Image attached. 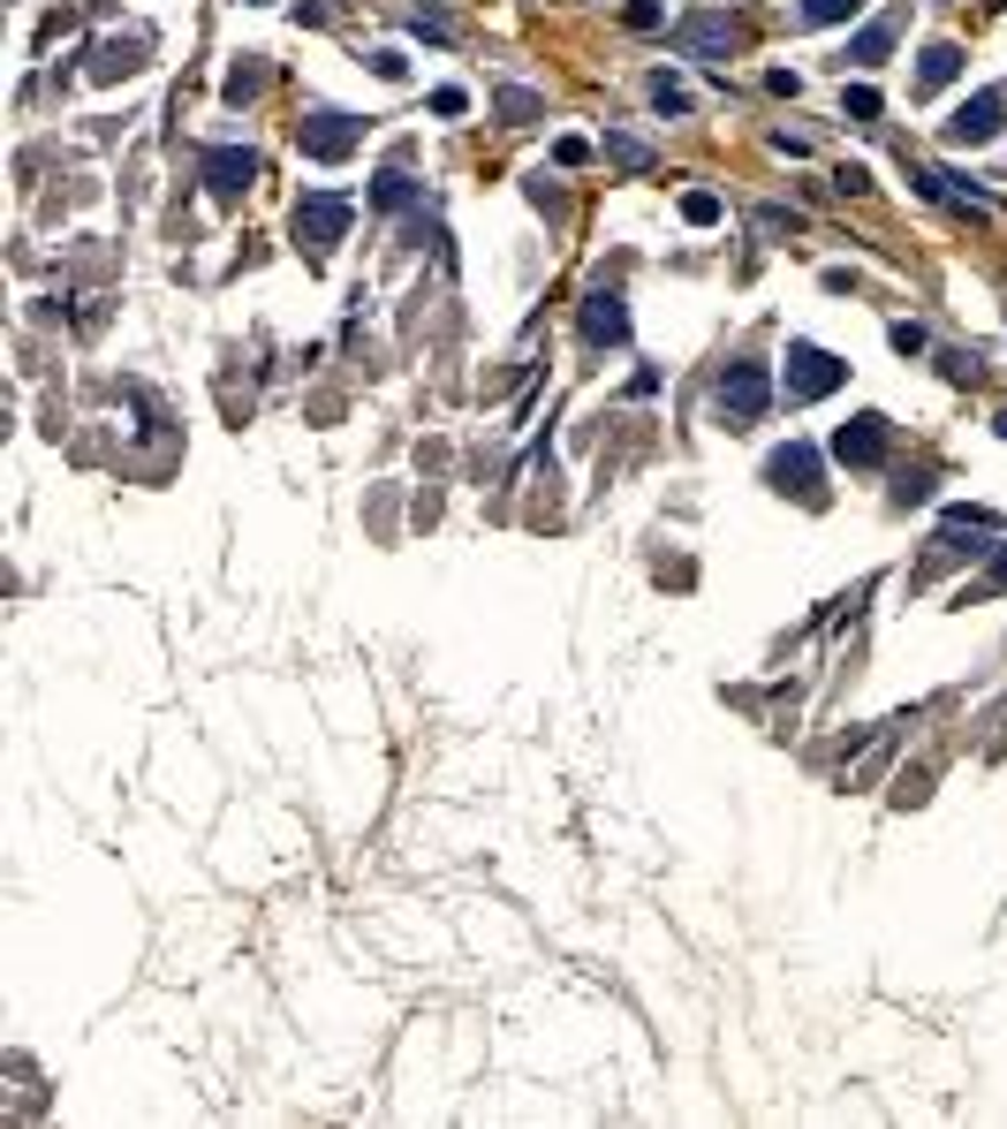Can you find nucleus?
I'll return each instance as SVG.
<instances>
[{"label":"nucleus","mask_w":1007,"mask_h":1129,"mask_svg":"<svg viewBox=\"0 0 1007 1129\" xmlns=\"http://www.w3.org/2000/svg\"><path fill=\"white\" fill-rule=\"evenodd\" d=\"M713 410L727 433H743V425H757L765 410H773V380H765V364H727L713 387Z\"/></svg>","instance_id":"obj_1"},{"label":"nucleus","mask_w":1007,"mask_h":1129,"mask_svg":"<svg viewBox=\"0 0 1007 1129\" xmlns=\"http://www.w3.org/2000/svg\"><path fill=\"white\" fill-rule=\"evenodd\" d=\"M840 380H848V364H840L834 349L788 342V380H781V394H788V402H818V394H834Z\"/></svg>","instance_id":"obj_2"},{"label":"nucleus","mask_w":1007,"mask_h":1129,"mask_svg":"<svg viewBox=\"0 0 1007 1129\" xmlns=\"http://www.w3.org/2000/svg\"><path fill=\"white\" fill-rule=\"evenodd\" d=\"M349 213H356V205H349L341 190H311V198L295 205V243H303V251H334L341 235H349Z\"/></svg>","instance_id":"obj_3"},{"label":"nucleus","mask_w":1007,"mask_h":1129,"mask_svg":"<svg viewBox=\"0 0 1007 1129\" xmlns=\"http://www.w3.org/2000/svg\"><path fill=\"white\" fill-rule=\"evenodd\" d=\"M765 485L773 493H796V501H826V485H818V447H803V440H788V447H773L765 455Z\"/></svg>","instance_id":"obj_4"},{"label":"nucleus","mask_w":1007,"mask_h":1129,"mask_svg":"<svg viewBox=\"0 0 1007 1129\" xmlns=\"http://www.w3.org/2000/svg\"><path fill=\"white\" fill-rule=\"evenodd\" d=\"M1000 122H1007V91H969L947 114V144H985V137H1000Z\"/></svg>","instance_id":"obj_5"},{"label":"nucleus","mask_w":1007,"mask_h":1129,"mask_svg":"<svg viewBox=\"0 0 1007 1129\" xmlns=\"http://www.w3.org/2000/svg\"><path fill=\"white\" fill-rule=\"evenodd\" d=\"M834 455L848 463V471H872V463H886V417H879V410L848 417V425L834 433Z\"/></svg>","instance_id":"obj_6"},{"label":"nucleus","mask_w":1007,"mask_h":1129,"mask_svg":"<svg viewBox=\"0 0 1007 1129\" xmlns=\"http://www.w3.org/2000/svg\"><path fill=\"white\" fill-rule=\"evenodd\" d=\"M584 342L591 349H622L630 342V304H622V289H591L584 296Z\"/></svg>","instance_id":"obj_7"},{"label":"nucleus","mask_w":1007,"mask_h":1129,"mask_svg":"<svg viewBox=\"0 0 1007 1129\" xmlns=\"http://www.w3.org/2000/svg\"><path fill=\"white\" fill-rule=\"evenodd\" d=\"M295 144H303L311 160H349V152H356V122H349V114H334V107H319V114L295 130Z\"/></svg>","instance_id":"obj_8"},{"label":"nucleus","mask_w":1007,"mask_h":1129,"mask_svg":"<svg viewBox=\"0 0 1007 1129\" xmlns=\"http://www.w3.org/2000/svg\"><path fill=\"white\" fill-rule=\"evenodd\" d=\"M251 182H258V152H235V144L205 152V190L220 198V205H235V198H243Z\"/></svg>","instance_id":"obj_9"},{"label":"nucleus","mask_w":1007,"mask_h":1129,"mask_svg":"<svg viewBox=\"0 0 1007 1129\" xmlns=\"http://www.w3.org/2000/svg\"><path fill=\"white\" fill-rule=\"evenodd\" d=\"M682 53H697V61L735 53V23H727V16H697V23H682Z\"/></svg>","instance_id":"obj_10"},{"label":"nucleus","mask_w":1007,"mask_h":1129,"mask_svg":"<svg viewBox=\"0 0 1007 1129\" xmlns=\"http://www.w3.org/2000/svg\"><path fill=\"white\" fill-rule=\"evenodd\" d=\"M894 39H902V16H879V23H864V31L848 39V53H840V61L872 69V61H886V53H894Z\"/></svg>","instance_id":"obj_11"},{"label":"nucleus","mask_w":1007,"mask_h":1129,"mask_svg":"<svg viewBox=\"0 0 1007 1129\" xmlns=\"http://www.w3.org/2000/svg\"><path fill=\"white\" fill-rule=\"evenodd\" d=\"M955 77H963V46H924L917 84H924V91H939V84H955Z\"/></svg>","instance_id":"obj_12"},{"label":"nucleus","mask_w":1007,"mask_h":1129,"mask_svg":"<svg viewBox=\"0 0 1007 1129\" xmlns=\"http://www.w3.org/2000/svg\"><path fill=\"white\" fill-rule=\"evenodd\" d=\"M372 205H379V213H410V205H417V182H410L402 168H386L372 182Z\"/></svg>","instance_id":"obj_13"},{"label":"nucleus","mask_w":1007,"mask_h":1129,"mask_svg":"<svg viewBox=\"0 0 1007 1129\" xmlns=\"http://www.w3.org/2000/svg\"><path fill=\"white\" fill-rule=\"evenodd\" d=\"M864 0H803V23H840V16H856Z\"/></svg>","instance_id":"obj_14"},{"label":"nucleus","mask_w":1007,"mask_h":1129,"mask_svg":"<svg viewBox=\"0 0 1007 1129\" xmlns=\"http://www.w3.org/2000/svg\"><path fill=\"white\" fill-rule=\"evenodd\" d=\"M682 220H697V228H713V220H719V198H713V190H689V198H682Z\"/></svg>","instance_id":"obj_15"},{"label":"nucleus","mask_w":1007,"mask_h":1129,"mask_svg":"<svg viewBox=\"0 0 1007 1129\" xmlns=\"http://www.w3.org/2000/svg\"><path fill=\"white\" fill-rule=\"evenodd\" d=\"M614 160H622V168H636V174L652 168V152H644V144H636V137H614Z\"/></svg>","instance_id":"obj_16"},{"label":"nucleus","mask_w":1007,"mask_h":1129,"mask_svg":"<svg viewBox=\"0 0 1007 1129\" xmlns=\"http://www.w3.org/2000/svg\"><path fill=\"white\" fill-rule=\"evenodd\" d=\"M848 114H856V122H872V114H879V91L856 84V91H848Z\"/></svg>","instance_id":"obj_17"},{"label":"nucleus","mask_w":1007,"mask_h":1129,"mask_svg":"<svg viewBox=\"0 0 1007 1129\" xmlns=\"http://www.w3.org/2000/svg\"><path fill=\"white\" fill-rule=\"evenodd\" d=\"M894 349H902V356H917V349H924V326H917V319H902V326H894Z\"/></svg>","instance_id":"obj_18"},{"label":"nucleus","mask_w":1007,"mask_h":1129,"mask_svg":"<svg viewBox=\"0 0 1007 1129\" xmlns=\"http://www.w3.org/2000/svg\"><path fill=\"white\" fill-rule=\"evenodd\" d=\"M630 31H659V0H636V8H630Z\"/></svg>","instance_id":"obj_19"},{"label":"nucleus","mask_w":1007,"mask_h":1129,"mask_svg":"<svg viewBox=\"0 0 1007 1129\" xmlns=\"http://www.w3.org/2000/svg\"><path fill=\"white\" fill-rule=\"evenodd\" d=\"M652 99H659V107H667V114H682V107H689V99H682V84H667V77H659V84H652Z\"/></svg>","instance_id":"obj_20"},{"label":"nucleus","mask_w":1007,"mask_h":1129,"mask_svg":"<svg viewBox=\"0 0 1007 1129\" xmlns=\"http://www.w3.org/2000/svg\"><path fill=\"white\" fill-rule=\"evenodd\" d=\"M985 592H1007V554L993 562V576H985Z\"/></svg>","instance_id":"obj_21"}]
</instances>
